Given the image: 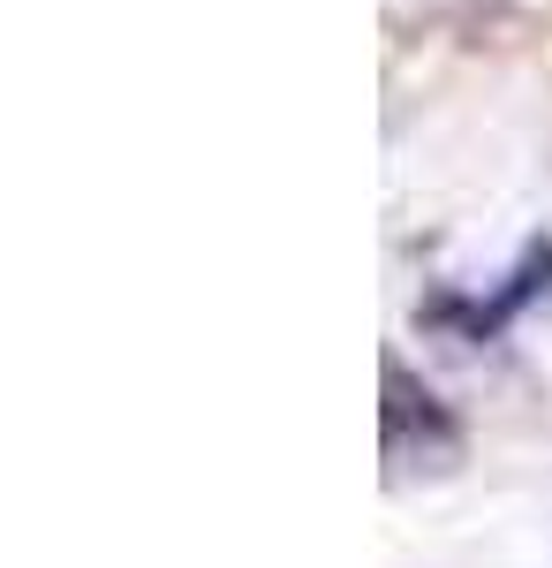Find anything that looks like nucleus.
Segmentation results:
<instances>
[]
</instances>
